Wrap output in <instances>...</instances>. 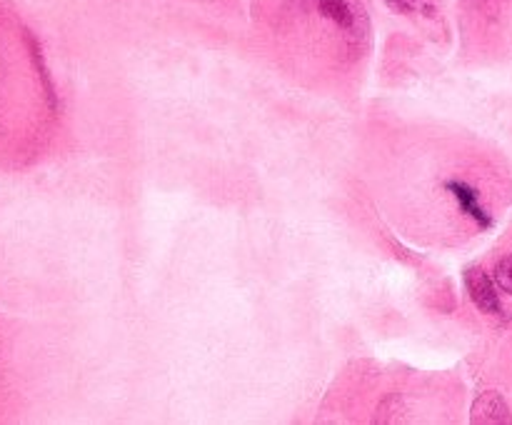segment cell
<instances>
[{"mask_svg":"<svg viewBox=\"0 0 512 425\" xmlns=\"http://www.w3.org/2000/svg\"><path fill=\"white\" fill-rule=\"evenodd\" d=\"M385 3L398 13H415L418 8H423L425 0H385Z\"/></svg>","mask_w":512,"mask_h":425,"instance_id":"8992f818","label":"cell"},{"mask_svg":"<svg viewBox=\"0 0 512 425\" xmlns=\"http://www.w3.org/2000/svg\"><path fill=\"white\" fill-rule=\"evenodd\" d=\"M315 3H318V13L330 20L340 33L353 35V38L365 33V15L355 0H315Z\"/></svg>","mask_w":512,"mask_h":425,"instance_id":"6da1fadb","label":"cell"},{"mask_svg":"<svg viewBox=\"0 0 512 425\" xmlns=\"http://www.w3.org/2000/svg\"><path fill=\"white\" fill-rule=\"evenodd\" d=\"M448 188L453 190L455 200H458L460 208H463L465 213L473 215L480 225H490V215L485 213V208L480 205V200H478V193H475L468 183H463V180H450Z\"/></svg>","mask_w":512,"mask_h":425,"instance_id":"277c9868","label":"cell"},{"mask_svg":"<svg viewBox=\"0 0 512 425\" xmlns=\"http://www.w3.org/2000/svg\"><path fill=\"white\" fill-rule=\"evenodd\" d=\"M465 288H468L473 303L485 315H503V303H500L498 288L488 278V273H483L480 268H468L465 270Z\"/></svg>","mask_w":512,"mask_h":425,"instance_id":"7a4b0ae2","label":"cell"},{"mask_svg":"<svg viewBox=\"0 0 512 425\" xmlns=\"http://www.w3.org/2000/svg\"><path fill=\"white\" fill-rule=\"evenodd\" d=\"M495 280H498V285L505 293L512 295V253L505 255L498 263V268H495Z\"/></svg>","mask_w":512,"mask_h":425,"instance_id":"5b68a950","label":"cell"},{"mask_svg":"<svg viewBox=\"0 0 512 425\" xmlns=\"http://www.w3.org/2000/svg\"><path fill=\"white\" fill-rule=\"evenodd\" d=\"M470 420L473 423H512V415L508 403H505V398L498 390H485L473 403Z\"/></svg>","mask_w":512,"mask_h":425,"instance_id":"3957f363","label":"cell"}]
</instances>
